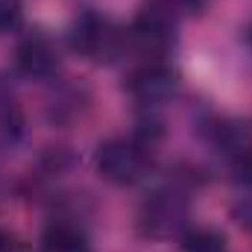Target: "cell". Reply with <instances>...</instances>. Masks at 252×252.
<instances>
[{
	"instance_id": "obj_1",
	"label": "cell",
	"mask_w": 252,
	"mask_h": 252,
	"mask_svg": "<svg viewBox=\"0 0 252 252\" xmlns=\"http://www.w3.org/2000/svg\"><path fill=\"white\" fill-rule=\"evenodd\" d=\"M161 138L158 124H150V129H138L132 135H115L97 144L94 150V167L100 179L118 188H132L153 170L156 144Z\"/></svg>"
},
{
	"instance_id": "obj_2",
	"label": "cell",
	"mask_w": 252,
	"mask_h": 252,
	"mask_svg": "<svg viewBox=\"0 0 252 252\" xmlns=\"http://www.w3.org/2000/svg\"><path fill=\"white\" fill-rule=\"evenodd\" d=\"M138 235L147 241H173L190 229V199L179 185L156 188L138 208Z\"/></svg>"
},
{
	"instance_id": "obj_3",
	"label": "cell",
	"mask_w": 252,
	"mask_h": 252,
	"mask_svg": "<svg viewBox=\"0 0 252 252\" xmlns=\"http://www.w3.org/2000/svg\"><path fill=\"white\" fill-rule=\"evenodd\" d=\"M67 38H70L73 53H79L85 62L94 64L118 62L126 47V30L97 9H85L82 15H76Z\"/></svg>"
},
{
	"instance_id": "obj_4",
	"label": "cell",
	"mask_w": 252,
	"mask_h": 252,
	"mask_svg": "<svg viewBox=\"0 0 252 252\" xmlns=\"http://www.w3.org/2000/svg\"><path fill=\"white\" fill-rule=\"evenodd\" d=\"M176 24L179 18L161 3H147L135 12L126 27V47L141 53L147 62H164L176 47Z\"/></svg>"
},
{
	"instance_id": "obj_5",
	"label": "cell",
	"mask_w": 252,
	"mask_h": 252,
	"mask_svg": "<svg viewBox=\"0 0 252 252\" xmlns=\"http://www.w3.org/2000/svg\"><path fill=\"white\" fill-rule=\"evenodd\" d=\"M176 91H179V73L167 62H144L126 79V94L147 109L164 106L167 100L176 97Z\"/></svg>"
},
{
	"instance_id": "obj_6",
	"label": "cell",
	"mask_w": 252,
	"mask_h": 252,
	"mask_svg": "<svg viewBox=\"0 0 252 252\" xmlns=\"http://www.w3.org/2000/svg\"><path fill=\"white\" fill-rule=\"evenodd\" d=\"M15 67L27 79L47 82L56 79V73L62 70V53L53 44V38H47L44 32H30L15 47Z\"/></svg>"
},
{
	"instance_id": "obj_7",
	"label": "cell",
	"mask_w": 252,
	"mask_h": 252,
	"mask_svg": "<svg viewBox=\"0 0 252 252\" xmlns=\"http://www.w3.org/2000/svg\"><path fill=\"white\" fill-rule=\"evenodd\" d=\"M38 252H94V244L79 223L67 217H56L41 229Z\"/></svg>"
},
{
	"instance_id": "obj_8",
	"label": "cell",
	"mask_w": 252,
	"mask_h": 252,
	"mask_svg": "<svg viewBox=\"0 0 252 252\" xmlns=\"http://www.w3.org/2000/svg\"><path fill=\"white\" fill-rule=\"evenodd\" d=\"M179 241H182V252H229L226 235L211 226H190Z\"/></svg>"
},
{
	"instance_id": "obj_9",
	"label": "cell",
	"mask_w": 252,
	"mask_h": 252,
	"mask_svg": "<svg viewBox=\"0 0 252 252\" xmlns=\"http://www.w3.org/2000/svg\"><path fill=\"white\" fill-rule=\"evenodd\" d=\"M24 24V3L21 0H0V35L15 32Z\"/></svg>"
},
{
	"instance_id": "obj_10",
	"label": "cell",
	"mask_w": 252,
	"mask_h": 252,
	"mask_svg": "<svg viewBox=\"0 0 252 252\" xmlns=\"http://www.w3.org/2000/svg\"><path fill=\"white\" fill-rule=\"evenodd\" d=\"M156 3L170 9L176 18H182V15H202L205 6H208V0H156Z\"/></svg>"
},
{
	"instance_id": "obj_11",
	"label": "cell",
	"mask_w": 252,
	"mask_h": 252,
	"mask_svg": "<svg viewBox=\"0 0 252 252\" xmlns=\"http://www.w3.org/2000/svg\"><path fill=\"white\" fill-rule=\"evenodd\" d=\"M0 252H24V244H21L12 232L0 229Z\"/></svg>"
},
{
	"instance_id": "obj_12",
	"label": "cell",
	"mask_w": 252,
	"mask_h": 252,
	"mask_svg": "<svg viewBox=\"0 0 252 252\" xmlns=\"http://www.w3.org/2000/svg\"><path fill=\"white\" fill-rule=\"evenodd\" d=\"M244 38H247V47H250V53H252V24L247 27V32H244Z\"/></svg>"
}]
</instances>
